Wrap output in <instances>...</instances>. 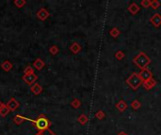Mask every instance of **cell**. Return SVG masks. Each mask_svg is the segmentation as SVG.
<instances>
[{
  "label": "cell",
  "instance_id": "1",
  "mask_svg": "<svg viewBox=\"0 0 161 135\" xmlns=\"http://www.w3.org/2000/svg\"><path fill=\"white\" fill-rule=\"evenodd\" d=\"M31 122L33 123V125L36 129H38L39 131H44L46 129H49L51 127V121L46 117L44 115H40L37 119L35 120H31Z\"/></svg>",
  "mask_w": 161,
  "mask_h": 135
},
{
  "label": "cell",
  "instance_id": "2",
  "mask_svg": "<svg viewBox=\"0 0 161 135\" xmlns=\"http://www.w3.org/2000/svg\"><path fill=\"white\" fill-rule=\"evenodd\" d=\"M133 62L135 65L142 70L144 69H147L148 65L151 63V59L144 52H141L133 58Z\"/></svg>",
  "mask_w": 161,
  "mask_h": 135
},
{
  "label": "cell",
  "instance_id": "3",
  "mask_svg": "<svg viewBox=\"0 0 161 135\" xmlns=\"http://www.w3.org/2000/svg\"><path fill=\"white\" fill-rule=\"evenodd\" d=\"M125 83L129 87L132 88L133 90H138L139 86L142 85L143 81L139 73H137V72H133V73L126 79Z\"/></svg>",
  "mask_w": 161,
  "mask_h": 135
},
{
  "label": "cell",
  "instance_id": "4",
  "mask_svg": "<svg viewBox=\"0 0 161 135\" xmlns=\"http://www.w3.org/2000/svg\"><path fill=\"white\" fill-rule=\"evenodd\" d=\"M23 81L28 85H33L35 84V82L38 80V76L35 73H31V74H24L22 77Z\"/></svg>",
  "mask_w": 161,
  "mask_h": 135
},
{
  "label": "cell",
  "instance_id": "5",
  "mask_svg": "<svg viewBox=\"0 0 161 135\" xmlns=\"http://www.w3.org/2000/svg\"><path fill=\"white\" fill-rule=\"evenodd\" d=\"M36 16H37L38 19H40L41 21H45L46 19H48V17L50 16L49 11L44 8H41L37 13H36Z\"/></svg>",
  "mask_w": 161,
  "mask_h": 135
},
{
  "label": "cell",
  "instance_id": "6",
  "mask_svg": "<svg viewBox=\"0 0 161 135\" xmlns=\"http://www.w3.org/2000/svg\"><path fill=\"white\" fill-rule=\"evenodd\" d=\"M150 23H151L154 27H159L161 25V14L154 13L153 16L150 18Z\"/></svg>",
  "mask_w": 161,
  "mask_h": 135
},
{
  "label": "cell",
  "instance_id": "7",
  "mask_svg": "<svg viewBox=\"0 0 161 135\" xmlns=\"http://www.w3.org/2000/svg\"><path fill=\"white\" fill-rule=\"evenodd\" d=\"M157 85V81H155V80L154 79V78H150V79H148V80H146V81H144V82H143L142 86L144 87V89H146V90H151L152 88H154Z\"/></svg>",
  "mask_w": 161,
  "mask_h": 135
},
{
  "label": "cell",
  "instance_id": "8",
  "mask_svg": "<svg viewBox=\"0 0 161 135\" xmlns=\"http://www.w3.org/2000/svg\"><path fill=\"white\" fill-rule=\"evenodd\" d=\"M7 106H8V108L9 109V111H10V112H14L15 110H17V109L19 108L20 103H19L16 100H15L14 98H10V100L8 101Z\"/></svg>",
  "mask_w": 161,
  "mask_h": 135
},
{
  "label": "cell",
  "instance_id": "9",
  "mask_svg": "<svg viewBox=\"0 0 161 135\" xmlns=\"http://www.w3.org/2000/svg\"><path fill=\"white\" fill-rule=\"evenodd\" d=\"M139 74V76H141V78L142 79L143 82L148 80V79H150V78H153V73H152L151 70H150L149 69H144V70H142Z\"/></svg>",
  "mask_w": 161,
  "mask_h": 135
},
{
  "label": "cell",
  "instance_id": "10",
  "mask_svg": "<svg viewBox=\"0 0 161 135\" xmlns=\"http://www.w3.org/2000/svg\"><path fill=\"white\" fill-rule=\"evenodd\" d=\"M30 90L34 95H40L41 93L43 92L44 89H43V86H41L40 84H38V83H35L33 85H31Z\"/></svg>",
  "mask_w": 161,
  "mask_h": 135
},
{
  "label": "cell",
  "instance_id": "11",
  "mask_svg": "<svg viewBox=\"0 0 161 135\" xmlns=\"http://www.w3.org/2000/svg\"><path fill=\"white\" fill-rule=\"evenodd\" d=\"M9 113H10V111L8 108L7 104H5V103H3L2 101H0V116L2 117H5V116H7Z\"/></svg>",
  "mask_w": 161,
  "mask_h": 135
},
{
  "label": "cell",
  "instance_id": "12",
  "mask_svg": "<svg viewBox=\"0 0 161 135\" xmlns=\"http://www.w3.org/2000/svg\"><path fill=\"white\" fill-rule=\"evenodd\" d=\"M115 106H116V108H117V110H118L119 112H121V113H123V112L127 109V107H128L126 101H124L123 100L119 101Z\"/></svg>",
  "mask_w": 161,
  "mask_h": 135
},
{
  "label": "cell",
  "instance_id": "13",
  "mask_svg": "<svg viewBox=\"0 0 161 135\" xmlns=\"http://www.w3.org/2000/svg\"><path fill=\"white\" fill-rule=\"evenodd\" d=\"M139 9H141V8H139V6L137 3H132L131 5H129L128 8H127V10L132 15H136L139 11Z\"/></svg>",
  "mask_w": 161,
  "mask_h": 135
},
{
  "label": "cell",
  "instance_id": "14",
  "mask_svg": "<svg viewBox=\"0 0 161 135\" xmlns=\"http://www.w3.org/2000/svg\"><path fill=\"white\" fill-rule=\"evenodd\" d=\"M45 66V63L44 60H41V58H37L34 62H33V67L35 70H41L44 68Z\"/></svg>",
  "mask_w": 161,
  "mask_h": 135
},
{
  "label": "cell",
  "instance_id": "15",
  "mask_svg": "<svg viewBox=\"0 0 161 135\" xmlns=\"http://www.w3.org/2000/svg\"><path fill=\"white\" fill-rule=\"evenodd\" d=\"M81 50H82V47L78 42H74V43H72V45L70 46V51L74 55H77L78 53H80Z\"/></svg>",
  "mask_w": 161,
  "mask_h": 135
},
{
  "label": "cell",
  "instance_id": "16",
  "mask_svg": "<svg viewBox=\"0 0 161 135\" xmlns=\"http://www.w3.org/2000/svg\"><path fill=\"white\" fill-rule=\"evenodd\" d=\"M1 69L4 70V71H6V72H9L10 70L12 69V62L9 61V60H5L3 63L1 64Z\"/></svg>",
  "mask_w": 161,
  "mask_h": 135
},
{
  "label": "cell",
  "instance_id": "17",
  "mask_svg": "<svg viewBox=\"0 0 161 135\" xmlns=\"http://www.w3.org/2000/svg\"><path fill=\"white\" fill-rule=\"evenodd\" d=\"M25 120H29V119L23 116H21V115H16L13 117V123H15L16 125H21V124Z\"/></svg>",
  "mask_w": 161,
  "mask_h": 135
},
{
  "label": "cell",
  "instance_id": "18",
  "mask_svg": "<svg viewBox=\"0 0 161 135\" xmlns=\"http://www.w3.org/2000/svg\"><path fill=\"white\" fill-rule=\"evenodd\" d=\"M77 121H78L82 126H84L88 123V121H89V117H88V116L84 115V113H82V115H80L77 117Z\"/></svg>",
  "mask_w": 161,
  "mask_h": 135
},
{
  "label": "cell",
  "instance_id": "19",
  "mask_svg": "<svg viewBox=\"0 0 161 135\" xmlns=\"http://www.w3.org/2000/svg\"><path fill=\"white\" fill-rule=\"evenodd\" d=\"M110 35L111 36L112 38L116 39V38H118L119 36L121 35V31L119 30V28H117V27H113L110 31Z\"/></svg>",
  "mask_w": 161,
  "mask_h": 135
},
{
  "label": "cell",
  "instance_id": "20",
  "mask_svg": "<svg viewBox=\"0 0 161 135\" xmlns=\"http://www.w3.org/2000/svg\"><path fill=\"white\" fill-rule=\"evenodd\" d=\"M114 56L117 60H123L124 57H125V54L123 53L122 50H118L115 54H114Z\"/></svg>",
  "mask_w": 161,
  "mask_h": 135
},
{
  "label": "cell",
  "instance_id": "21",
  "mask_svg": "<svg viewBox=\"0 0 161 135\" xmlns=\"http://www.w3.org/2000/svg\"><path fill=\"white\" fill-rule=\"evenodd\" d=\"M71 106L73 108H75V109H78L81 106V101L78 100V98H74V100L71 101Z\"/></svg>",
  "mask_w": 161,
  "mask_h": 135
},
{
  "label": "cell",
  "instance_id": "22",
  "mask_svg": "<svg viewBox=\"0 0 161 135\" xmlns=\"http://www.w3.org/2000/svg\"><path fill=\"white\" fill-rule=\"evenodd\" d=\"M13 4L14 6H16V8L21 9L27 4V1H25V0H15V1H13Z\"/></svg>",
  "mask_w": 161,
  "mask_h": 135
},
{
  "label": "cell",
  "instance_id": "23",
  "mask_svg": "<svg viewBox=\"0 0 161 135\" xmlns=\"http://www.w3.org/2000/svg\"><path fill=\"white\" fill-rule=\"evenodd\" d=\"M131 107L134 109V110H139V109L141 107V103L139 100H135L131 102Z\"/></svg>",
  "mask_w": 161,
  "mask_h": 135
},
{
  "label": "cell",
  "instance_id": "24",
  "mask_svg": "<svg viewBox=\"0 0 161 135\" xmlns=\"http://www.w3.org/2000/svg\"><path fill=\"white\" fill-rule=\"evenodd\" d=\"M95 117L98 119V120H103V119L106 117V113H105V112H104V111L99 110V111H97L95 113Z\"/></svg>",
  "mask_w": 161,
  "mask_h": 135
},
{
  "label": "cell",
  "instance_id": "25",
  "mask_svg": "<svg viewBox=\"0 0 161 135\" xmlns=\"http://www.w3.org/2000/svg\"><path fill=\"white\" fill-rule=\"evenodd\" d=\"M59 47L57 45H52L51 47L49 48V53L52 55H56L57 54L59 53Z\"/></svg>",
  "mask_w": 161,
  "mask_h": 135
},
{
  "label": "cell",
  "instance_id": "26",
  "mask_svg": "<svg viewBox=\"0 0 161 135\" xmlns=\"http://www.w3.org/2000/svg\"><path fill=\"white\" fill-rule=\"evenodd\" d=\"M160 7V2L158 0H154V1H151V8L154 10L158 9Z\"/></svg>",
  "mask_w": 161,
  "mask_h": 135
},
{
  "label": "cell",
  "instance_id": "27",
  "mask_svg": "<svg viewBox=\"0 0 161 135\" xmlns=\"http://www.w3.org/2000/svg\"><path fill=\"white\" fill-rule=\"evenodd\" d=\"M141 7L145 8V9H148V8H151V1L150 0H142L141 2Z\"/></svg>",
  "mask_w": 161,
  "mask_h": 135
},
{
  "label": "cell",
  "instance_id": "28",
  "mask_svg": "<svg viewBox=\"0 0 161 135\" xmlns=\"http://www.w3.org/2000/svg\"><path fill=\"white\" fill-rule=\"evenodd\" d=\"M34 73V69L31 66H27L24 70V74H31Z\"/></svg>",
  "mask_w": 161,
  "mask_h": 135
},
{
  "label": "cell",
  "instance_id": "29",
  "mask_svg": "<svg viewBox=\"0 0 161 135\" xmlns=\"http://www.w3.org/2000/svg\"><path fill=\"white\" fill-rule=\"evenodd\" d=\"M44 135H57L55 132L52 131L50 129H46V131H44Z\"/></svg>",
  "mask_w": 161,
  "mask_h": 135
},
{
  "label": "cell",
  "instance_id": "30",
  "mask_svg": "<svg viewBox=\"0 0 161 135\" xmlns=\"http://www.w3.org/2000/svg\"><path fill=\"white\" fill-rule=\"evenodd\" d=\"M117 135H129V134H127L126 132H124V131H120V132H118Z\"/></svg>",
  "mask_w": 161,
  "mask_h": 135
},
{
  "label": "cell",
  "instance_id": "31",
  "mask_svg": "<svg viewBox=\"0 0 161 135\" xmlns=\"http://www.w3.org/2000/svg\"><path fill=\"white\" fill-rule=\"evenodd\" d=\"M35 135H44V131H38Z\"/></svg>",
  "mask_w": 161,
  "mask_h": 135
}]
</instances>
